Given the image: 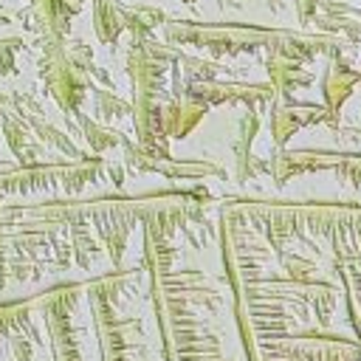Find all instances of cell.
I'll list each match as a JSON object with an SVG mask.
<instances>
[{"label": "cell", "mask_w": 361, "mask_h": 361, "mask_svg": "<svg viewBox=\"0 0 361 361\" xmlns=\"http://www.w3.org/2000/svg\"><path fill=\"white\" fill-rule=\"evenodd\" d=\"M124 25V8L116 0H96V31L104 42L116 39Z\"/></svg>", "instance_id": "2"}, {"label": "cell", "mask_w": 361, "mask_h": 361, "mask_svg": "<svg viewBox=\"0 0 361 361\" xmlns=\"http://www.w3.org/2000/svg\"><path fill=\"white\" fill-rule=\"evenodd\" d=\"M87 51L82 45L65 48L62 37H51L39 56V76L48 93L56 99L62 110H73L85 96V71H87Z\"/></svg>", "instance_id": "1"}]
</instances>
